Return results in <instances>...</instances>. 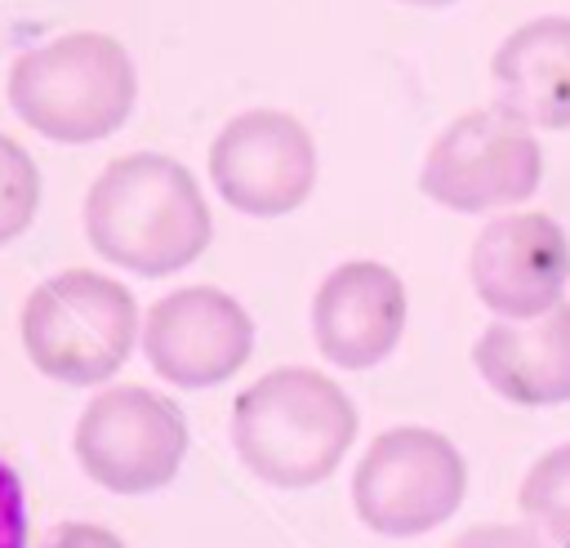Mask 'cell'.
<instances>
[{"label":"cell","instance_id":"3","mask_svg":"<svg viewBox=\"0 0 570 548\" xmlns=\"http://www.w3.org/2000/svg\"><path fill=\"white\" fill-rule=\"evenodd\" d=\"M138 98V71L107 31H71L36 45L9 67V107L49 143H98L116 134Z\"/></svg>","mask_w":570,"mask_h":548},{"label":"cell","instance_id":"14","mask_svg":"<svg viewBox=\"0 0 570 548\" xmlns=\"http://www.w3.org/2000/svg\"><path fill=\"white\" fill-rule=\"evenodd\" d=\"M517 508L552 548H570V441L530 463L517 490Z\"/></svg>","mask_w":570,"mask_h":548},{"label":"cell","instance_id":"12","mask_svg":"<svg viewBox=\"0 0 570 548\" xmlns=\"http://www.w3.org/2000/svg\"><path fill=\"white\" fill-rule=\"evenodd\" d=\"M481 383L525 410L570 401V303L534 321H490L472 343Z\"/></svg>","mask_w":570,"mask_h":548},{"label":"cell","instance_id":"13","mask_svg":"<svg viewBox=\"0 0 570 548\" xmlns=\"http://www.w3.org/2000/svg\"><path fill=\"white\" fill-rule=\"evenodd\" d=\"M499 107L534 129H570V18L521 22L490 58Z\"/></svg>","mask_w":570,"mask_h":548},{"label":"cell","instance_id":"8","mask_svg":"<svg viewBox=\"0 0 570 548\" xmlns=\"http://www.w3.org/2000/svg\"><path fill=\"white\" fill-rule=\"evenodd\" d=\"M209 178L232 209L281 218L294 214L316 187V143L298 116L254 107L214 134Z\"/></svg>","mask_w":570,"mask_h":548},{"label":"cell","instance_id":"9","mask_svg":"<svg viewBox=\"0 0 570 548\" xmlns=\"http://www.w3.org/2000/svg\"><path fill=\"white\" fill-rule=\"evenodd\" d=\"M142 352L151 370L183 392L218 388L245 370L254 352V321L232 294L214 285H183L147 307Z\"/></svg>","mask_w":570,"mask_h":548},{"label":"cell","instance_id":"6","mask_svg":"<svg viewBox=\"0 0 570 548\" xmlns=\"http://www.w3.org/2000/svg\"><path fill=\"white\" fill-rule=\"evenodd\" d=\"M508 107H472L454 116L423 156L419 192L454 214H490L521 205L543 183V147Z\"/></svg>","mask_w":570,"mask_h":548},{"label":"cell","instance_id":"7","mask_svg":"<svg viewBox=\"0 0 570 548\" xmlns=\"http://www.w3.org/2000/svg\"><path fill=\"white\" fill-rule=\"evenodd\" d=\"M187 419L183 410L151 388L116 383L102 388L76 423L71 450L89 481L111 495H151L165 490L187 459Z\"/></svg>","mask_w":570,"mask_h":548},{"label":"cell","instance_id":"16","mask_svg":"<svg viewBox=\"0 0 570 548\" xmlns=\"http://www.w3.org/2000/svg\"><path fill=\"white\" fill-rule=\"evenodd\" d=\"M0 548H27V499L18 472L0 459Z\"/></svg>","mask_w":570,"mask_h":548},{"label":"cell","instance_id":"19","mask_svg":"<svg viewBox=\"0 0 570 548\" xmlns=\"http://www.w3.org/2000/svg\"><path fill=\"white\" fill-rule=\"evenodd\" d=\"M401 4H419V9H445V4H454V0H401Z\"/></svg>","mask_w":570,"mask_h":548},{"label":"cell","instance_id":"1","mask_svg":"<svg viewBox=\"0 0 570 548\" xmlns=\"http://www.w3.org/2000/svg\"><path fill=\"white\" fill-rule=\"evenodd\" d=\"M85 241L111 267L174 276L209 249L214 218L183 160L165 151H129L89 183Z\"/></svg>","mask_w":570,"mask_h":548},{"label":"cell","instance_id":"5","mask_svg":"<svg viewBox=\"0 0 570 548\" xmlns=\"http://www.w3.org/2000/svg\"><path fill=\"white\" fill-rule=\"evenodd\" d=\"M468 495V463L436 428H387L370 441L352 472V508L361 526L387 539H414L445 526Z\"/></svg>","mask_w":570,"mask_h":548},{"label":"cell","instance_id":"15","mask_svg":"<svg viewBox=\"0 0 570 548\" xmlns=\"http://www.w3.org/2000/svg\"><path fill=\"white\" fill-rule=\"evenodd\" d=\"M40 196H45V183L31 151L9 134H0V245L18 241L36 223Z\"/></svg>","mask_w":570,"mask_h":548},{"label":"cell","instance_id":"17","mask_svg":"<svg viewBox=\"0 0 570 548\" xmlns=\"http://www.w3.org/2000/svg\"><path fill=\"white\" fill-rule=\"evenodd\" d=\"M450 548H548L534 526H512V521H485L468 526Z\"/></svg>","mask_w":570,"mask_h":548},{"label":"cell","instance_id":"18","mask_svg":"<svg viewBox=\"0 0 570 548\" xmlns=\"http://www.w3.org/2000/svg\"><path fill=\"white\" fill-rule=\"evenodd\" d=\"M36 548H125L120 535H111L107 526H94V521H67L58 530H49Z\"/></svg>","mask_w":570,"mask_h":548},{"label":"cell","instance_id":"10","mask_svg":"<svg viewBox=\"0 0 570 548\" xmlns=\"http://www.w3.org/2000/svg\"><path fill=\"white\" fill-rule=\"evenodd\" d=\"M472 294L503 321H534L566 303L570 241L543 209H517L481 227L468 254Z\"/></svg>","mask_w":570,"mask_h":548},{"label":"cell","instance_id":"11","mask_svg":"<svg viewBox=\"0 0 570 548\" xmlns=\"http://www.w3.org/2000/svg\"><path fill=\"white\" fill-rule=\"evenodd\" d=\"M410 299L387 263H338L312 294V339L338 370H370L392 356L405 334Z\"/></svg>","mask_w":570,"mask_h":548},{"label":"cell","instance_id":"2","mask_svg":"<svg viewBox=\"0 0 570 548\" xmlns=\"http://www.w3.org/2000/svg\"><path fill=\"white\" fill-rule=\"evenodd\" d=\"M356 428L352 397L312 365L267 370L232 401V446L276 490L321 486L352 450Z\"/></svg>","mask_w":570,"mask_h":548},{"label":"cell","instance_id":"4","mask_svg":"<svg viewBox=\"0 0 570 548\" xmlns=\"http://www.w3.org/2000/svg\"><path fill=\"white\" fill-rule=\"evenodd\" d=\"M18 330L27 361L45 379L94 388L129 361L138 339V303L120 281L94 267H67L27 294Z\"/></svg>","mask_w":570,"mask_h":548}]
</instances>
